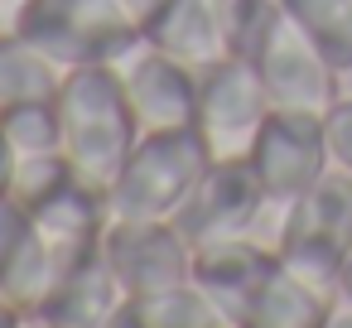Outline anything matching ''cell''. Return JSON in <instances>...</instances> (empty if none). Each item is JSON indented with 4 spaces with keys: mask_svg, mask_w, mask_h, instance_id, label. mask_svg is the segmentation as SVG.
<instances>
[{
    "mask_svg": "<svg viewBox=\"0 0 352 328\" xmlns=\"http://www.w3.org/2000/svg\"><path fill=\"white\" fill-rule=\"evenodd\" d=\"M323 135H328V160L333 169L352 174V92H342L333 102V111L323 116Z\"/></svg>",
    "mask_w": 352,
    "mask_h": 328,
    "instance_id": "cell-23",
    "label": "cell"
},
{
    "mask_svg": "<svg viewBox=\"0 0 352 328\" xmlns=\"http://www.w3.org/2000/svg\"><path fill=\"white\" fill-rule=\"evenodd\" d=\"M10 169H15V155H10V145L0 140V198L10 193Z\"/></svg>",
    "mask_w": 352,
    "mask_h": 328,
    "instance_id": "cell-29",
    "label": "cell"
},
{
    "mask_svg": "<svg viewBox=\"0 0 352 328\" xmlns=\"http://www.w3.org/2000/svg\"><path fill=\"white\" fill-rule=\"evenodd\" d=\"M208 164H212V155L203 150V140L193 131L140 135L126 169L116 174V184L107 193V208L121 222H174Z\"/></svg>",
    "mask_w": 352,
    "mask_h": 328,
    "instance_id": "cell-3",
    "label": "cell"
},
{
    "mask_svg": "<svg viewBox=\"0 0 352 328\" xmlns=\"http://www.w3.org/2000/svg\"><path fill=\"white\" fill-rule=\"evenodd\" d=\"M323 328H352V304L333 299V309H328V323H323Z\"/></svg>",
    "mask_w": 352,
    "mask_h": 328,
    "instance_id": "cell-28",
    "label": "cell"
},
{
    "mask_svg": "<svg viewBox=\"0 0 352 328\" xmlns=\"http://www.w3.org/2000/svg\"><path fill=\"white\" fill-rule=\"evenodd\" d=\"M73 179V169H68V160L54 150V155H15V169H10V198L25 208V212H34L39 203H49L63 184Z\"/></svg>",
    "mask_w": 352,
    "mask_h": 328,
    "instance_id": "cell-22",
    "label": "cell"
},
{
    "mask_svg": "<svg viewBox=\"0 0 352 328\" xmlns=\"http://www.w3.org/2000/svg\"><path fill=\"white\" fill-rule=\"evenodd\" d=\"M145 39L160 54H169L174 63H184L188 73H198V78L208 68H217L222 58H232L227 39L217 30V15H212V0H174V6L150 25Z\"/></svg>",
    "mask_w": 352,
    "mask_h": 328,
    "instance_id": "cell-14",
    "label": "cell"
},
{
    "mask_svg": "<svg viewBox=\"0 0 352 328\" xmlns=\"http://www.w3.org/2000/svg\"><path fill=\"white\" fill-rule=\"evenodd\" d=\"M25 237H30V212L6 193V198H0V265L15 256V246H20Z\"/></svg>",
    "mask_w": 352,
    "mask_h": 328,
    "instance_id": "cell-24",
    "label": "cell"
},
{
    "mask_svg": "<svg viewBox=\"0 0 352 328\" xmlns=\"http://www.w3.org/2000/svg\"><path fill=\"white\" fill-rule=\"evenodd\" d=\"M217 30L227 39L232 58H256V49L265 44V34L280 20V0H212Z\"/></svg>",
    "mask_w": 352,
    "mask_h": 328,
    "instance_id": "cell-20",
    "label": "cell"
},
{
    "mask_svg": "<svg viewBox=\"0 0 352 328\" xmlns=\"http://www.w3.org/2000/svg\"><path fill=\"white\" fill-rule=\"evenodd\" d=\"M73 265H78V261H68L63 251H54V246L30 227V237L15 246V256L0 265V289H6V299H10L25 318H39L44 304L54 299V289L68 280Z\"/></svg>",
    "mask_w": 352,
    "mask_h": 328,
    "instance_id": "cell-16",
    "label": "cell"
},
{
    "mask_svg": "<svg viewBox=\"0 0 352 328\" xmlns=\"http://www.w3.org/2000/svg\"><path fill=\"white\" fill-rule=\"evenodd\" d=\"M97 251L131 299L193 280V241L174 222H121V217H111Z\"/></svg>",
    "mask_w": 352,
    "mask_h": 328,
    "instance_id": "cell-9",
    "label": "cell"
},
{
    "mask_svg": "<svg viewBox=\"0 0 352 328\" xmlns=\"http://www.w3.org/2000/svg\"><path fill=\"white\" fill-rule=\"evenodd\" d=\"M280 10L318 44V54L342 78L352 73V0H280Z\"/></svg>",
    "mask_w": 352,
    "mask_h": 328,
    "instance_id": "cell-19",
    "label": "cell"
},
{
    "mask_svg": "<svg viewBox=\"0 0 352 328\" xmlns=\"http://www.w3.org/2000/svg\"><path fill=\"white\" fill-rule=\"evenodd\" d=\"M270 97L261 87V73L251 58H222L198 78V111L193 135L212 160H246L261 126L270 121Z\"/></svg>",
    "mask_w": 352,
    "mask_h": 328,
    "instance_id": "cell-5",
    "label": "cell"
},
{
    "mask_svg": "<svg viewBox=\"0 0 352 328\" xmlns=\"http://www.w3.org/2000/svg\"><path fill=\"white\" fill-rule=\"evenodd\" d=\"M102 328H140V318H135V304L126 299V304H121V309H116V314H111Z\"/></svg>",
    "mask_w": 352,
    "mask_h": 328,
    "instance_id": "cell-27",
    "label": "cell"
},
{
    "mask_svg": "<svg viewBox=\"0 0 352 328\" xmlns=\"http://www.w3.org/2000/svg\"><path fill=\"white\" fill-rule=\"evenodd\" d=\"M0 140L10 145V155H54L58 150V111H54V102L0 111Z\"/></svg>",
    "mask_w": 352,
    "mask_h": 328,
    "instance_id": "cell-21",
    "label": "cell"
},
{
    "mask_svg": "<svg viewBox=\"0 0 352 328\" xmlns=\"http://www.w3.org/2000/svg\"><path fill=\"white\" fill-rule=\"evenodd\" d=\"M338 299H342V304H352V256H347V265H342V280H338Z\"/></svg>",
    "mask_w": 352,
    "mask_h": 328,
    "instance_id": "cell-31",
    "label": "cell"
},
{
    "mask_svg": "<svg viewBox=\"0 0 352 328\" xmlns=\"http://www.w3.org/2000/svg\"><path fill=\"white\" fill-rule=\"evenodd\" d=\"M347 256H352V174L328 169L309 193L285 203V232L275 261L338 299Z\"/></svg>",
    "mask_w": 352,
    "mask_h": 328,
    "instance_id": "cell-2",
    "label": "cell"
},
{
    "mask_svg": "<svg viewBox=\"0 0 352 328\" xmlns=\"http://www.w3.org/2000/svg\"><path fill=\"white\" fill-rule=\"evenodd\" d=\"M265 208V188L251 169V160H212L203 169V179L193 184L188 203L179 208L174 227L198 246L212 237H241L256 227Z\"/></svg>",
    "mask_w": 352,
    "mask_h": 328,
    "instance_id": "cell-10",
    "label": "cell"
},
{
    "mask_svg": "<svg viewBox=\"0 0 352 328\" xmlns=\"http://www.w3.org/2000/svg\"><path fill=\"white\" fill-rule=\"evenodd\" d=\"M30 10H34V0H0V34H15Z\"/></svg>",
    "mask_w": 352,
    "mask_h": 328,
    "instance_id": "cell-26",
    "label": "cell"
},
{
    "mask_svg": "<svg viewBox=\"0 0 352 328\" xmlns=\"http://www.w3.org/2000/svg\"><path fill=\"white\" fill-rule=\"evenodd\" d=\"M68 68H58L39 44H30L20 30L0 34V111L10 107H34V102H54L63 87Z\"/></svg>",
    "mask_w": 352,
    "mask_h": 328,
    "instance_id": "cell-17",
    "label": "cell"
},
{
    "mask_svg": "<svg viewBox=\"0 0 352 328\" xmlns=\"http://www.w3.org/2000/svg\"><path fill=\"white\" fill-rule=\"evenodd\" d=\"M256 73L261 87L270 97L275 111H309V116H328L333 102L342 97V73L318 54V44L280 10L275 30L265 34V44L256 49Z\"/></svg>",
    "mask_w": 352,
    "mask_h": 328,
    "instance_id": "cell-6",
    "label": "cell"
},
{
    "mask_svg": "<svg viewBox=\"0 0 352 328\" xmlns=\"http://www.w3.org/2000/svg\"><path fill=\"white\" fill-rule=\"evenodd\" d=\"M20 323H25V314L6 299V289H0V328H20Z\"/></svg>",
    "mask_w": 352,
    "mask_h": 328,
    "instance_id": "cell-30",
    "label": "cell"
},
{
    "mask_svg": "<svg viewBox=\"0 0 352 328\" xmlns=\"http://www.w3.org/2000/svg\"><path fill=\"white\" fill-rule=\"evenodd\" d=\"M135 318L140 328H232L227 314L212 304V294L198 280L155 289V294H135Z\"/></svg>",
    "mask_w": 352,
    "mask_h": 328,
    "instance_id": "cell-18",
    "label": "cell"
},
{
    "mask_svg": "<svg viewBox=\"0 0 352 328\" xmlns=\"http://www.w3.org/2000/svg\"><path fill=\"white\" fill-rule=\"evenodd\" d=\"M251 169L265 188V198L275 203H294L299 193H309L328 169V135H323V116L309 111H270V121L261 126L256 145H251Z\"/></svg>",
    "mask_w": 352,
    "mask_h": 328,
    "instance_id": "cell-8",
    "label": "cell"
},
{
    "mask_svg": "<svg viewBox=\"0 0 352 328\" xmlns=\"http://www.w3.org/2000/svg\"><path fill=\"white\" fill-rule=\"evenodd\" d=\"M121 97L135 116L140 135H174V131H193V111H198V73H188L184 63H174L169 54H160L145 34L111 63Z\"/></svg>",
    "mask_w": 352,
    "mask_h": 328,
    "instance_id": "cell-7",
    "label": "cell"
},
{
    "mask_svg": "<svg viewBox=\"0 0 352 328\" xmlns=\"http://www.w3.org/2000/svg\"><path fill=\"white\" fill-rule=\"evenodd\" d=\"M126 299L131 294L121 289V280L111 275V265L97 251V256H87V261H78L68 270V280L54 289V299L44 304L39 318L49 328H102Z\"/></svg>",
    "mask_w": 352,
    "mask_h": 328,
    "instance_id": "cell-13",
    "label": "cell"
},
{
    "mask_svg": "<svg viewBox=\"0 0 352 328\" xmlns=\"http://www.w3.org/2000/svg\"><path fill=\"white\" fill-rule=\"evenodd\" d=\"M20 34L30 44H39L68 73L116 63L140 39V30L126 20V10L116 0H34Z\"/></svg>",
    "mask_w": 352,
    "mask_h": 328,
    "instance_id": "cell-4",
    "label": "cell"
},
{
    "mask_svg": "<svg viewBox=\"0 0 352 328\" xmlns=\"http://www.w3.org/2000/svg\"><path fill=\"white\" fill-rule=\"evenodd\" d=\"M20 328H49V323H44V318H25Z\"/></svg>",
    "mask_w": 352,
    "mask_h": 328,
    "instance_id": "cell-32",
    "label": "cell"
},
{
    "mask_svg": "<svg viewBox=\"0 0 352 328\" xmlns=\"http://www.w3.org/2000/svg\"><path fill=\"white\" fill-rule=\"evenodd\" d=\"M328 309H333V294L314 289L309 280H299L294 270H285L275 261L270 275L261 280L241 328H323Z\"/></svg>",
    "mask_w": 352,
    "mask_h": 328,
    "instance_id": "cell-15",
    "label": "cell"
},
{
    "mask_svg": "<svg viewBox=\"0 0 352 328\" xmlns=\"http://www.w3.org/2000/svg\"><path fill=\"white\" fill-rule=\"evenodd\" d=\"M107 222H111L107 193H97V188H87V184H78V179H68L49 203H39V208L30 212V227H34L54 251H63L68 261L97 256V246H102V237H107Z\"/></svg>",
    "mask_w": 352,
    "mask_h": 328,
    "instance_id": "cell-12",
    "label": "cell"
},
{
    "mask_svg": "<svg viewBox=\"0 0 352 328\" xmlns=\"http://www.w3.org/2000/svg\"><path fill=\"white\" fill-rule=\"evenodd\" d=\"M270 265H275V251L246 232L241 237H212V241L193 246V280L212 294V304L227 314L232 328L246 323V309H251L261 280L270 275Z\"/></svg>",
    "mask_w": 352,
    "mask_h": 328,
    "instance_id": "cell-11",
    "label": "cell"
},
{
    "mask_svg": "<svg viewBox=\"0 0 352 328\" xmlns=\"http://www.w3.org/2000/svg\"><path fill=\"white\" fill-rule=\"evenodd\" d=\"M54 111H58V155L68 160L73 179L97 193H111L116 174L126 169L140 140L111 63L73 68L54 97Z\"/></svg>",
    "mask_w": 352,
    "mask_h": 328,
    "instance_id": "cell-1",
    "label": "cell"
},
{
    "mask_svg": "<svg viewBox=\"0 0 352 328\" xmlns=\"http://www.w3.org/2000/svg\"><path fill=\"white\" fill-rule=\"evenodd\" d=\"M116 6L126 10V20H131L140 34H150V25H155V20L174 6V0H116Z\"/></svg>",
    "mask_w": 352,
    "mask_h": 328,
    "instance_id": "cell-25",
    "label": "cell"
}]
</instances>
